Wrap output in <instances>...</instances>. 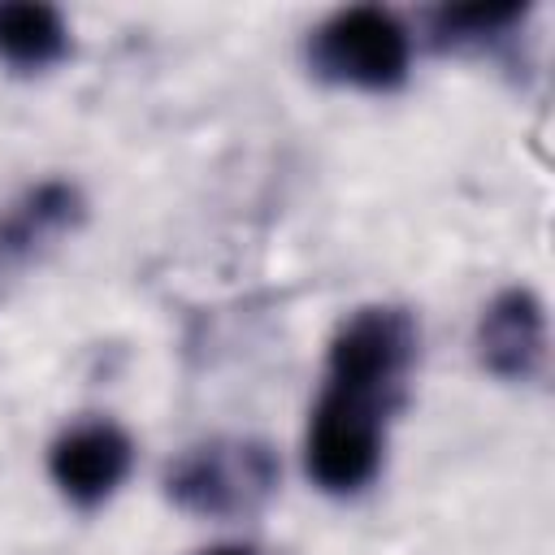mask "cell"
Instances as JSON below:
<instances>
[{
  "label": "cell",
  "instance_id": "obj_8",
  "mask_svg": "<svg viewBox=\"0 0 555 555\" xmlns=\"http://www.w3.org/2000/svg\"><path fill=\"white\" fill-rule=\"evenodd\" d=\"M525 4L516 0H477V4H442L429 17V35L438 48H468L507 35L516 22H525Z\"/></svg>",
  "mask_w": 555,
  "mask_h": 555
},
{
  "label": "cell",
  "instance_id": "obj_6",
  "mask_svg": "<svg viewBox=\"0 0 555 555\" xmlns=\"http://www.w3.org/2000/svg\"><path fill=\"white\" fill-rule=\"evenodd\" d=\"M78 217V191L65 182H39L30 186L9 212H0V260L30 256L43 238L61 234Z\"/></svg>",
  "mask_w": 555,
  "mask_h": 555
},
{
  "label": "cell",
  "instance_id": "obj_5",
  "mask_svg": "<svg viewBox=\"0 0 555 555\" xmlns=\"http://www.w3.org/2000/svg\"><path fill=\"white\" fill-rule=\"evenodd\" d=\"M477 356L490 373L507 382H525L546 360V317L529 291H503L477 325Z\"/></svg>",
  "mask_w": 555,
  "mask_h": 555
},
{
  "label": "cell",
  "instance_id": "obj_9",
  "mask_svg": "<svg viewBox=\"0 0 555 555\" xmlns=\"http://www.w3.org/2000/svg\"><path fill=\"white\" fill-rule=\"evenodd\" d=\"M204 555H251L247 546H217V551H204Z\"/></svg>",
  "mask_w": 555,
  "mask_h": 555
},
{
  "label": "cell",
  "instance_id": "obj_4",
  "mask_svg": "<svg viewBox=\"0 0 555 555\" xmlns=\"http://www.w3.org/2000/svg\"><path fill=\"white\" fill-rule=\"evenodd\" d=\"M48 473L78 507H100L130 473V438L108 421L65 429L48 451Z\"/></svg>",
  "mask_w": 555,
  "mask_h": 555
},
{
  "label": "cell",
  "instance_id": "obj_3",
  "mask_svg": "<svg viewBox=\"0 0 555 555\" xmlns=\"http://www.w3.org/2000/svg\"><path fill=\"white\" fill-rule=\"evenodd\" d=\"M308 61L325 82L390 91L408 78V30L395 13L356 4L317 26L308 43Z\"/></svg>",
  "mask_w": 555,
  "mask_h": 555
},
{
  "label": "cell",
  "instance_id": "obj_7",
  "mask_svg": "<svg viewBox=\"0 0 555 555\" xmlns=\"http://www.w3.org/2000/svg\"><path fill=\"white\" fill-rule=\"evenodd\" d=\"M69 48V30L52 4H0V56L17 69H43L61 61Z\"/></svg>",
  "mask_w": 555,
  "mask_h": 555
},
{
  "label": "cell",
  "instance_id": "obj_1",
  "mask_svg": "<svg viewBox=\"0 0 555 555\" xmlns=\"http://www.w3.org/2000/svg\"><path fill=\"white\" fill-rule=\"evenodd\" d=\"M390 399L325 382L308 425V473L330 494L360 490L382 460V425Z\"/></svg>",
  "mask_w": 555,
  "mask_h": 555
},
{
  "label": "cell",
  "instance_id": "obj_2",
  "mask_svg": "<svg viewBox=\"0 0 555 555\" xmlns=\"http://www.w3.org/2000/svg\"><path fill=\"white\" fill-rule=\"evenodd\" d=\"M169 499L182 512L195 516H243L260 507L273 486H278V460L264 442H238V438H217L199 442L186 455L173 460L169 477Z\"/></svg>",
  "mask_w": 555,
  "mask_h": 555
}]
</instances>
